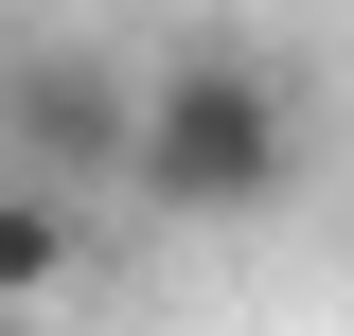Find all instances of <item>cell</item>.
<instances>
[{"instance_id": "obj_1", "label": "cell", "mask_w": 354, "mask_h": 336, "mask_svg": "<svg viewBox=\"0 0 354 336\" xmlns=\"http://www.w3.org/2000/svg\"><path fill=\"white\" fill-rule=\"evenodd\" d=\"M301 195V88H283V53L248 36H195L142 71V212H177V230H248V212Z\"/></svg>"}, {"instance_id": "obj_2", "label": "cell", "mask_w": 354, "mask_h": 336, "mask_svg": "<svg viewBox=\"0 0 354 336\" xmlns=\"http://www.w3.org/2000/svg\"><path fill=\"white\" fill-rule=\"evenodd\" d=\"M0 177H36V195H142V71L88 36H18L0 53Z\"/></svg>"}, {"instance_id": "obj_3", "label": "cell", "mask_w": 354, "mask_h": 336, "mask_svg": "<svg viewBox=\"0 0 354 336\" xmlns=\"http://www.w3.org/2000/svg\"><path fill=\"white\" fill-rule=\"evenodd\" d=\"M71 265H88V212H71V195H36V177H0V319H36Z\"/></svg>"}]
</instances>
